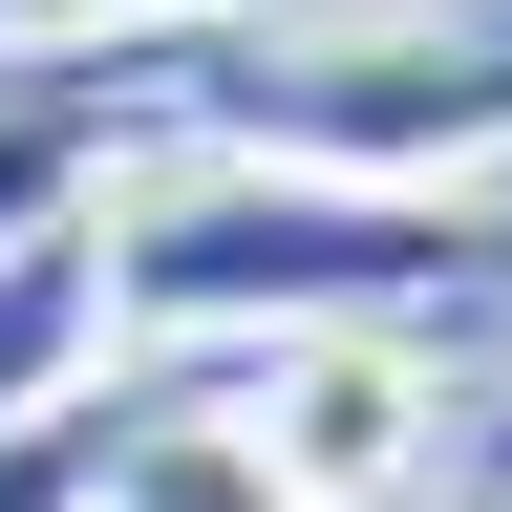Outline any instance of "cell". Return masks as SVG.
I'll return each instance as SVG.
<instances>
[{"label":"cell","mask_w":512,"mask_h":512,"mask_svg":"<svg viewBox=\"0 0 512 512\" xmlns=\"http://www.w3.org/2000/svg\"><path fill=\"white\" fill-rule=\"evenodd\" d=\"M128 150H256V171H384V192H491L512 150V22L406 43V22H107Z\"/></svg>","instance_id":"cell-2"},{"label":"cell","mask_w":512,"mask_h":512,"mask_svg":"<svg viewBox=\"0 0 512 512\" xmlns=\"http://www.w3.org/2000/svg\"><path fill=\"white\" fill-rule=\"evenodd\" d=\"M256 384H214V406L256 427V470H278L299 512H427L448 470V363L384 342V320H342V342H235Z\"/></svg>","instance_id":"cell-3"},{"label":"cell","mask_w":512,"mask_h":512,"mask_svg":"<svg viewBox=\"0 0 512 512\" xmlns=\"http://www.w3.org/2000/svg\"><path fill=\"white\" fill-rule=\"evenodd\" d=\"M107 171H128L107 43H0V256H22V235H64Z\"/></svg>","instance_id":"cell-4"},{"label":"cell","mask_w":512,"mask_h":512,"mask_svg":"<svg viewBox=\"0 0 512 512\" xmlns=\"http://www.w3.org/2000/svg\"><path fill=\"white\" fill-rule=\"evenodd\" d=\"M86 512H299V491L256 470L235 406H107V491Z\"/></svg>","instance_id":"cell-6"},{"label":"cell","mask_w":512,"mask_h":512,"mask_svg":"<svg viewBox=\"0 0 512 512\" xmlns=\"http://www.w3.org/2000/svg\"><path fill=\"white\" fill-rule=\"evenodd\" d=\"M107 22H278V0H0V43H107Z\"/></svg>","instance_id":"cell-8"},{"label":"cell","mask_w":512,"mask_h":512,"mask_svg":"<svg viewBox=\"0 0 512 512\" xmlns=\"http://www.w3.org/2000/svg\"><path fill=\"white\" fill-rule=\"evenodd\" d=\"M86 491H107V384L43 406V427H0V512H86Z\"/></svg>","instance_id":"cell-7"},{"label":"cell","mask_w":512,"mask_h":512,"mask_svg":"<svg viewBox=\"0 0 512 512\" xmlns=\"http://www.w3.org/2000/svg\"><path fill=\"white\" fill-rule=\"evenodd\" d=\"M107 320L150 342H427V320L512 299V214L491 192H384V171H256V150H128L86 192Z\"/></svg>","instance_id":"cell-1"},{"label":"cell","mask_w":512,"mask_h":512,"mask_svg":"<svg viewBox=\"0 0 512 512\" xmlns=\"http://www.w3.org/2000/svg\"><path fill=\"white\" fill-rule=\"evenodd\" d=\"M86 384H107V256H86V214H64V235L0 256V427L86 406Z\"/></svg>","instance_id":"cell-5"}]
</instances>
